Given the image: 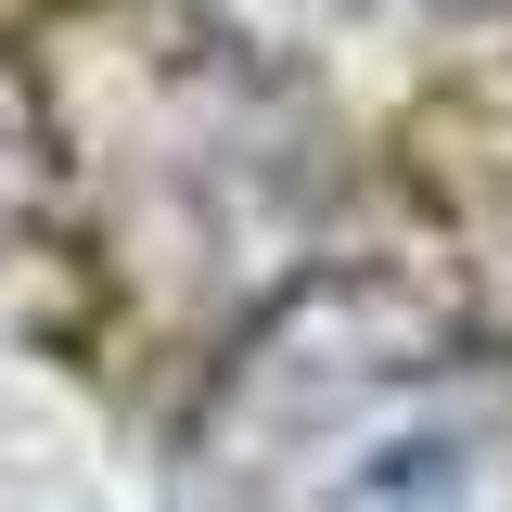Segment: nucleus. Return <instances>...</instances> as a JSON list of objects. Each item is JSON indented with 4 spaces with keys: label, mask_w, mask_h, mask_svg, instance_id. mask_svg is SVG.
I'll return each mask as SVG.
<instances>
[{
    "label": "nucleus",
    "mask_w": 512,
    "mask_h": 512,
    "mask_svg": "<svg viewBox=\"0 0 512 512\" xmlns=\"http://www.w3.org/2000/svg\"><path fill=\"white\" fill-rule=\"evenodd\" d=\"M192 461L205 512H512V359L333 282L231 359Z\"/></svg>",
    "instance_id": "nucleus-1"
}]
</instances>
